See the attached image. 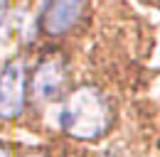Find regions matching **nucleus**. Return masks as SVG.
<instances>
[{"label": "nucleus", "mask_w": 160, "mask_h": 157, "mask_svg": "<svg viewBox=\"0 0 160 157\" xmlns=\"http://www.w3.org/2000/svg\"><path fill=\"white\" fill-rule=\"evenodd\" d=\"M25 108V64L8 61L0 71V118L12 120Z\"/></svg>", "instance_id": "2"}, {"label": "nucleus", "mask_w": 160, "mask_h": 157, "mask_svg": "<svg viewBox=\"0 0 160 157\" xmlns=\"http://www.w3.org/2000/svg\"><path fill=\"white\" fill-rule=\"evenodd\" d=\"M59 125L69 137L94 140L111 125V108L96 86H81L59 108Z\"/></svg>", "instance_id": "1"}, {"label": "nucleus", "mask_w": 160, "mask_h": 157, "mask_svg": "<svg viewBox=\"0 0 160 157\" xmlns=\"http://www.w3.org/2000/svg\"><path fill=\"white\" fill-rule=\"evenodd\" d=\"M84 5H86V0H49L47 10H44V17H42L44 32L54 35V37L67 35L81 20Z\"/></svg>", "instance_id": "4"}, {"label": "nucleus", "mask_w": 160, "mask_h": 157, "mask_svg": "<svg viewBox=\"0 0 160 157\" xmlns=\"http://www.w3.org/2000/svg\"><path fill=\"white\" fill-rule=\"evenodd\" d=\"M0 157H12V155H10V150H8L5 145H0Z\"/></svg>", "instance_id": "5"}, {"label": "nucleus", "mask_w": 160, "mask_h": 157, "mask_svg": "<svg viewBox=\"0 0 160 157\" xmlns=\"http://www.w3.org/2000/svg\"><path fill=\"white\" fill-rule=\"evenodd\" d=\"M67 83L64 61L59 57H44L32 76V93L40 101H54Z\"/></svg>", "instance_id": "3"}]
</instances>
